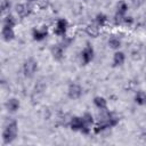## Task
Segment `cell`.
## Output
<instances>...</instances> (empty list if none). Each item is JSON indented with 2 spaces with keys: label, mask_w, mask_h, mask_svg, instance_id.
Masks as SVG:
<instances>
[{
  "label": "cell",
  "mask_w": 146,
  "mask_h": 146,
  "mask_svg": "<svg viewBox=\"0 0 146 146\" xmlns=\"http://www.w3.org/2000/svg\"><path fill=\"white\" fill-rule=\"evenodd\" d=\"M10 7H11V3H10L9 0H2V2H1V13L5 14V13L9 11Z\"/></svg>",
  "instance_id": "obj_22"
},
{
  "label": "cell",
  "mask_w": 146,
  "mask_h": 146,
  "mask_svg": "<svg viewBox=\"0 0 146 146\" xmlns=\"http://www.w3.org/2000/svg\"><path fill=\"white\" fill-rule=\"evenodd\" d=\"M67 95L71 99H79L82 95V88L78 83H71L67 89Z\"/></svg>",
  "instance_id": "obj_7"
},
{
  "label": "cell",
  "mask_w": 146,
  "mask_h": 146,
  "mask_svg": "<svg viewBox=\"0 0 146 146\" xmlns=\"http://www.w3.org/2000/svg\"><path fill=\"white\" fill-rule=\"evenodd\" d=\"M15 10L21 18H24L32 13V7L27 3H18V5H16Z\"/></svg>",
  "instance_id": "obj_10"
},
{
  "label": "cell",
  "mask_w": 146,
  "mask_h": 146,
  "mask_svg": "<svg viewBox=\"0 0 146 146\" xmlns=\"http://www.w3.org/2000/svg\"><path fill=\"white\" fill-rule=\"evenodd\" d=\"M38 70V62L34 58H27L23 64V73L26 78H32Z\"/></svg>",
  "instance_id": "obj_4"
},
{
  "label": "cell",
  "mask_w": 146,
  "mask_h": 146,
  "mask_svg": "<svg viewBox=\"0 0 146 146\" xmlns=\"http://www.w3.org/2000/svg\"><path fill=\"white\" fill-rule=\"evenodd\" d=\"M3 24H8V25H11V26H15L16 25V18L13 15L8 14L6 16V18L3 19Z\"/></svg>",
  "instance_id": "obj_20"
},
{
  "label": "cell",
  "mask_w": 146,
  "mask_h": 146,
  "mask_svg": "<svg viewBox=\"0 0 146 146\" xmlns=\"http://www.w3.org/2000/svg\"><path fill=\"white\" fill-rule=\"evenodd\" d=\"M1 35H2V39L7 42L11 41L14 38H15V32H14V26L11 25H8V24H3L2 25V29H1Z\"/></svg>",
  "instance_id": "obj_9"
},
{
  "label": "cell",
  "mask_w": 146,
  "mask_h": 146,
  "mask_svg": "<svg viewBox=\"0 0 146 146\" xmlns=\"http://www.w3.org/2000/svg\"><path fill=\"white\" fill-rule=\"evenodd\" d=\"M125 60V55L122 51H115L113 55V66H121Z\"/></svg>",
  "instance_id": "obj_14"
},
{
  "label": "cell",
  "mask_w": 146,
  "mask_h": 146,
  "mask_svg": "<svg viewBox=\"0 0 146 146\" xmlns=\"http://www.w3.org/2000/svg\"><path fill=\"white\" fill-rule=\"evenodd\" d=\"M32 36L36 41H41L48 36V29L47 26H42L40 29H33L32 31Z\"/></svg>",
  "instance_id": "obj_11"
},
{
  "label": "cell",
  "mask_w": 146,
  "mask_h": 146,
  "mask_svg": "<svg viewBox=\"0 0 146 146\" xmlns=\"http://www.w3.org/2000/svg\"><path fill=\"white\" fill-rule=\"evenodd\" d=\"M6 107L8 110V112H11V113H15L18 108H19V100L15 97L13 98H9L7 102H6Z\"/></svg>",
  "instance_id": "obj_13"
},
{
  "label": "cell",
  "mask_w": 146,
  "mask_h": 146,
  "mask_svg": "<svg viewBox=\"0 0 146 146\" xmlns=\"http://www.w3.org/2000/svg\"><path fill=\"white\" fill-rule=\"evenodd\" d=\"M86 32L88 35H90L92 38H97L99 35V26L97 24H89L86 27Z\"/></svg>",
  "instance_id": "obj_16"
},
{
  "label": "cell",
  "mask_w": 146,
  "mask_h": 146,
  "mask_svg": "<svg viewBox=\"0 0 146 146\" xmlns=\"http://www.w3.org/2000/svg\"><path fill=\"white\" fill-rule=\"evenodd\" d=\"M70 128L73 131H80L82 133H89L90 128L89 125H87V123L84 122L82 116H73L70 121Z\"/></svg>",
  "instance_id": "obj_3"
},
{
  "label": "cell",
  "mask_w": 146,
  "mask_h": 146,
  "mask_svg": "<svg viewBox=\"0 0 146 146\" xmlns=\"http://www.w3.org/2000/svg\"><path fill=\"white\" fill-rule=\"evenodd\" d=\"M82 117H83V120H84V122L87 123V125H91L92 123H94V116L91 115V113H89V112H86L83 115H82Z\"/></svg>",
  "instance_id": "obj_21"
},
{
  "label": "cell",
  "mask_w": 146,
  "mask_h": 146,
  "mask_svg": "<svg viewBox=\"0 0 146 146\" xmlns=\"http://www.w3.org/2000/svg\"><path fill=\"white\" fill-rule=\"evenodd\" d=\"M94 104H95V106H96L98 110H100V111L107 110V100H106L104 97H102V96H96V97L94 98Z\"/></svg>",
  "instance_id": "obj_15"
},
{
  "label": "cell",
  "mask_w": 146,
  "mask_h": 146,
  "mask_svg": "<svg viewBox=\"0 0 146 146\" xmlns=\"http://www.w3.org/2000/svg\"><path fill=\"white\" fill-rule=\"evenodd\" d=\"M130 1H131L132 6H133L135 8H138V7H140V5L143 3L144 0H130Z\"/></svg>",
  "instance_id": "obj_24"
},
{
  "label": "cell",
  "mask_w": 146,
  "mask_h": 146,
  "mask_svg": "<svg viewBox=\"0 0 146 146\" xmlns=\"http://www.w3.org/2000/svg\"><path fill=\"white\" fill-rule=\"evenodd\" d=\"M36 1V6L40 9H46L48 7V0H35Z\"/></svg>",
  "instance_id": "obj_23"
},
{
  "label": "cell",
  "mask_w": 146,
  "mask_h": 146,
  "mask_svg": "<svg viewBox=\"0 0 146 146\" xmlns=\"http://www.w3.org/2000/svg\"><path fill=\"white\" fill-rule=\"evenodd\" d=\"M17 132H18L17 122L15 120L8 122L7 125L5 127L3 131H2V141H3V144L13 143L17 137Z\"/></svg>",
  "instance_id": "obj_2"
},
{
  "label": "cell",
  "mask_w": 146,
  "mask_h": 146,
  "mask_svg": "<svg viewBox=\"0 0 146 146\" xmlns=\"http://www.w3.org/2000/svg\"><path fill=\"white\" fill-rule=\"evenodd\" d=\"M135 102H136V104H138L140 106L146 105V92L143 90H138L135 94Z\"/></svg>",
  "instance_id": "obj_17"
},
{
  "label": "cell",
  "mask_w": 146,
  "mask_h": 146,
  "mask_svg": "<svg viewBox=\"0 0 146 146\" xmlns=\"http://www.w3.org/2000/svg\"><path fill=\"white\" fill-rule=\"evenodd\" d=\"M51 55L56 60H60L64 56V48L60 44H54L51 47Z\"/></svg>",
  "instance_id": "obj_12"
},
{
  "label": "cell",
  "mask_w": 146,
  "mask_h": 146,
  "mask_svg": "<svg viewBox=\"0 0 146 146\" xmlns=\"http://www.w3.org/2000/svg\"><path fill=\"white\" fill-rule=\"evenodd\" d=\"M127 11H128V5H127V2L120 1V2L117 3V8H116L115 22H116V23H117V22H119V23L122 22V21L124 19V17H125Z\"/></svg>",
  "instance_id": "obj_8"
},
{
  "label": "cell",
  "mask_w": 146,
  "mask_h": 146,
  "mask_svg": "<svg viewBox=\"0 0 146 146\" xmlns=\"http://www.w3.org/2000/svg\"><path fill=\"white\" fill-rule=\"evenodd\" d=\"M67 27H68V23L65 18H59L57 22H56V26L54 29V32L56 35L58 36H63L66 34V31H67Z\"/></svg>",
  "instance_id": "obj_5"
},
{
  "label": "cell",
  "mask_w": 146,
  "mask_h": 146,
  "mask_svg": "<svg viewBox=\"0 0 146 146\" xmlns=\"http://www.w3.org/2000/svg\"><path fill=\"white\" fill-rule=\"evenodd\" d=\"M27 1H34V0H27Z\"/></svg>",
  "instance_id": "obj_25"
},
{
  "label": "cell",
  "mask_w": 146,
  "mask_h": 146,
  "mask_svg": "<svg viewBox=\"0 0 146 146\" xmlns=\"http://www.w3.org/2000/svg\"><path fill=\"white\" fill-rule=\"evenodd\" d=\"M83 1H88V0H83Z\"/></svg>",
  "instance_id": "obj_26"
},
{
  "label": "cell",
  "mask_w": 146,
  "mask_h": 146,
  "mask_svg": "<svg viewBox=\"0 0 146 146\" xmlns=\"http://www.w3.org/2000/svg\"><path fill=\"white\" fill-rule=\"evenodd\" d=\"M106 22H107V16L105 14H102V13L100 14H97V16H96V24L99 27L104 26L106 24Z\"/></svg>",
  "instance_id": "obj_19"
},
{
  "label": "cell",
  "mask_w": 146,
  "mask_h": 146,
  "mask_svg": "<svg viewBox=\"0 0 146 146\" xmlns=\"http://www.w3.org/2000/svg\"><path fill=\"white\" fill-rule=\"evenodd\" d=\"M108 46H110V48L117 50L121 47V40L116 36H112V38L108 39Z\"/></svg>",
  "instance_id": "obj_18"
},
{
  "label": "cell",
  "mask_w": 146,
  "mask_h": 146,
  "mask_svg": "<svg viewBox=\"0 0 146 146\" xmlns=\"http://www.w3.org/2000/svg\"><path fill=\"white\" fill-rule=\"evenodd\" d=\"M117 123H119V117L115 116L113 113L108 112L107 110H104V111H102V113L99 115L98 122L95 124L94 131H95V133H99L108 128L115 127Z\"/></svg>",
  "instance_id": "obj_1"
},
{
  "label": "cell",
  "mask_w": 146,
  "mask_h": 146,
  "mask_svg": "<svg viewBox=\"0 0 146 146\" xmlns=\"http://www.w3.org/2000/svg\"><path fill=\"white\" fill-rule=\"evenodd\" d=\"M94 55H95V51H94V48L90 46V44H87L83 50L81 51V59H82V63L86 65V64H89L92 59H94Z\"/></svg>",
  "instance_id": "obj_6"
}]
</instances>
